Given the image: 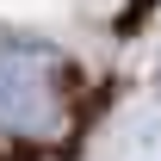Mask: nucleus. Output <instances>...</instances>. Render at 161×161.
Masks as SVG:
<instances>
[{
    "instance_id": "obj_1",
    "label": "nucleus",
    "mask_w": 161,
    "mask_h": 161,
    "mask_svg": "<svg viewBox=\"0 0 161 161\" xmlns=\"http://www.w3.org/2000/svg\"><path fill=\"white\" fill-rule=\"evenodd\" d=\"M68 118V68L37 43H0V130L56 136Z\"/></svg>"
}]
</instances>
